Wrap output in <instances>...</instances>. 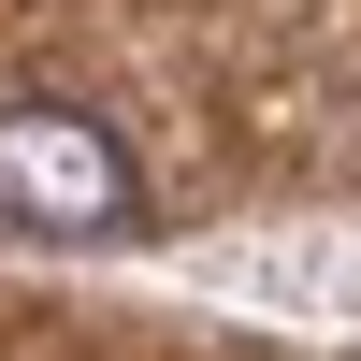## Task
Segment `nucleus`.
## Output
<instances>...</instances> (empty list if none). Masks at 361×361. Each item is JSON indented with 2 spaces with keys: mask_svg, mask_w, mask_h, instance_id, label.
<instances>
[{
  "mask_svg": "<svg viewBox=\"0 0 361 361\" xmlns=\"http://www.w3.org/2000/svg\"><path fill=\"white\" fill-rule=\"evenodd\" d=\"M0 217L58 231V246H116V231L145 217V173H130V145L87 102L29 87V102H0Z\"/></svg>",
  "mask_w": 361,
  "mask_h": 361,
  "instance_id": "1",
  "label": "nucleus"
}]
</instances>
